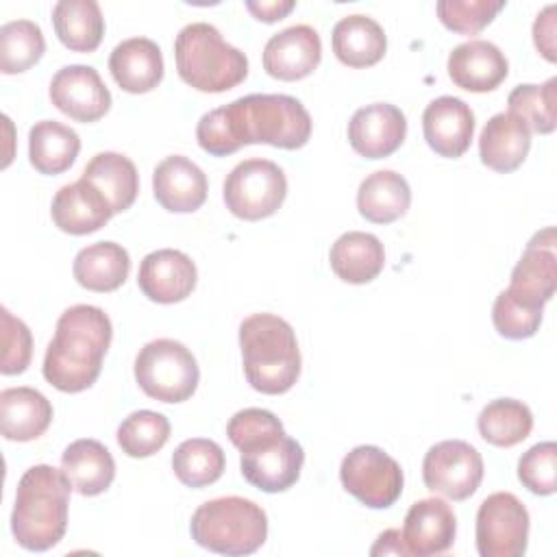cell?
I'll return each instance as SVG.
<instances>
[{
	"label": "cell",
	"mask_w": 557,
	"mask_h": 557,
	"mask_svg": "<svg viewBox=\"0 0 557 557\" xmlns=\"http://www.w3.org/2000/svg\"><path fill=\"white\" fill-rule=\"evenodd\" d=\"M226 435L239 448L242 474L252 487L276 494L298 481L305 450L285 433L283 422L272 411L259 407L237 411L226 424Z\"/></svg>",
	"instance_id": "cell-1"
},
{
	"label": "cell",
	"mask_w": 557,
	"mask_h": 557,
	"mask_svg": "<svg viewBox=\"0 0 557 557\" xmlns=\"http://www.w3.org/2000/svg\"><path fill=\"white\" fill-rule=\"evenodd\" d=\"M109 315L94 305L65 309L44 357V379L65 394H76L96 383L102 359L111 346Z\"/></svg>",
	"instance_id": "cell-2"
},
{
	"label": "cell",
	"mask_w": 557,
	"mask_h": 557,
	"mask_svg": "<svg viewBox=\"0 0 557 557\" xmlns=\"http://www.w3.org/2000/svg\"><path fill=\"white\" fill-rule=\"evenodd\" d=\"M70 490L65 472L48 463H37L22 474L11 511V533L22 548L41 553L63 540Z\"/></svg>",
	"instance_id": "cell-3"
},
{
	"label": "cell",
	"mask_w": 557,
	"mask_h": 557,
	"mask_svg": "<svg viewBox=\"0 0 557 557\" xmlns=\"http://www.w3.org/2000/svg\"><path fill=\"white\" fill-rule=\"evenodd\" d=\"M244 374L261 394H285L300 376V350L287 320L274 313H252L239 324Z\"/></svg>",
	"instance_id": "cell-4"
},
{
	"label": "cell",
	"mask_w": 557,
	"mask_h": 557,
	"mask_svg": "<svg viewBox=\"0 0 557 557\" xmlns=\"http://www.w3.org/2000/svg\"><path fill=\"white\" fill-rule=\"evenodd\" d=\"M237 146L268 144L283 150L302 148L311 137V115L300 100L285 94H250L224 104Z\"/></svg>",
	"instance_id": "cell-5"
},
{
	"label": "cell",
	"mask_w": 557,
	"mask_h": 557,
	"mask_svg": "<svg viewBox=\"0 0 557 557\" xmlns=\"http://www.w3.org/2000/svg\"><path fill=\"white\" fill-rule=\"evenodd\" d=\"M174 59L183 83L205 94L228 91L248 76L246 54L207 22H191L178 30Z\"/></svg>",
	"instance_id": "cell-6"
},
{
	"label": "cell",
	"mask_w": 557,
	"mask_h": 557,
	"mask_svg": "<svg viewBox=\"0 0 557 557\" xmlns=\"http://www.w3.org/2000/svg\"><path fill=\"white\" fill-rule=\"evenodd\" d=\"M189 531L191 540L211 553L250 555L268 537V516L255 500L222 496L194 511Z\"/></svg>",
	"instance_id": "cell-7"
},
{
	"label": "cell",
	"mask_w": 557,
	"mask_h": 557,
	"mask_svg": "<svg viewBox=\"0 0 557 557\" xmlns=\"http://www.w3.org/2000/svg\"><path fill=\"white\" fill-rule=\"evenodd\" d=\"M198 379L196 357L176 339H152L135 357V381L154 400L183 403L194 396Z\"/></svg>",
	"instance_id": "cell-8"
},
{
	"label": "cell",
	"mask_w": 557,
	"mask_h": 557,
	"mask_svg": "<svg viewBox=\"0 0 557 557\" xmlns=\"http://www.w3.org/2000/svg\"><path fill=\"white\" fill-rule=\"evenodd\" d=\"M226 209L239 220H263L278 211L287 196L285 172L268 159H246L224 178Z\"/></svg>",
	"instance_id": "cell-9"
},
{
	"label": "cell",
	"mask_w": 557,
	"mask_h": 557,
	"mask_svg": "<svg viewBox=\"0 0 557 557\" xmlns=\"http://www.w3.org/2000/svg\"><path fill=\"white\" fill-rule=\"evenodd\" d=\"M339 479L348 494L370 509H387L403 494V470L379 446H355L339 466Z\"/></svg>",
	"instance_id": "cell-10"
},
{
	"label": "cell",
	"mask_w": 557,
	"mask_h": 557,
	"mask_svg": "<svg viewBox=\"0 0 557 557\" xmlns=\"http://www.w3.org/2000/svg\"><path fill=\"white\" fill-rule=\"evenodd\" d=\"M474 533L481 557H520L529 542V511L511 492H494L479 505Z\"/></svg>",
	"instance_id": "cell-11"
},
{
	"label": "cell",
	"mask_w": 557,
	"mask_h": 557,
	"mask_svg": "<svg viewBox=\"0 0 557 557\" xmlns=\"http://www.w3.org/2000/svg\"><path fill=\"white\" fill-rule=\"evenodd\" d=\"M422 481L433 494L466 500L483 481V457L463 440L437 442L424 455Z\"/></svg>",
	"instance_id": "cell-12"
},
{
	"label": "cell",
	"mask_w": 557,
	"mask_h": 557,
	"mask_svg": "<svg viewBox=\"0 0 557 557\" xmlns=\"http://www.w3.org/2000/svg\"><path fill=\"white\" fill-rule=\"evenodd\" d=\"M555 228L548 226L531 237L516 268L511 270V281L507 292L533 307L544 309L557 289V250H555Z\"/></svg>",
	"instance_id": "cell-13"
},
{
	"label": "cell",
	"mask_w": 557,
	"mask_h": 557,
	"mask_svg": "<svg viewBox=\"0 0 557 557\" xmlns=\"http://www.w3.org/2000/svg\"><path fill=\"white\" fill-rule=\"evenodd\" d=\"M50 102L76 122H96L111 109V91L91 65H65L50 81Z\"/></svg>",
	"instance_id": "cell-14"
},
{
	"label": "cell",
	"mask_w": 557,
	"mask_h": 557,
	"mask_svg": "<svg viewBox=\"0 0 557 557\" xmlns=\"http://www.w3.org/2000/svg\"><path fill=\"white\" fill-rule=\"evenodd\" d=\"M407 135L405 113L389 102H374L357 109L348 122V141L366 159L394 154Z\"/></svg>",
	"instance_id": "cell-15"
},
{
	"label": "cell",
	"mask_w": 557,
	"mask_h": 557,
	"mask_svg": "<svg viewBox=\"0 0 557 557\" xmlns=\"http://www.w3.org/2000/svg\"><path fill=\"white\" fill-rule=\"evenodd\" d=\"M196 263L181 250L161 248L148 252L137 272V285L146 298L159 305L185 300L196 287Z\"/></svg>",
	"instance_id": "cell-16"
},
{
	"label": "cell",
	"mask_w": 557,
	"mask_h": 557,
	"mask_svg": "<svg viewBox=\"0 0 557 557\" xmlns=\"http://www.w3.org/2000/svg\"><path fill=\"white\" fill-rule=\"evenodd\" d=\"M322 59V41L313 26L294 24L272 35L263 48V70L278 81L309 76Z\"/></svg>",
	"instance_id": "cell-17"
},
{
	"label": "cell",
	"mask_w": 557,
	"mask_h": 557,
	"mask_svg": "<svg viewBox=\"0 0 557 557\" xmlns=\"http://www.w3.org/2000/svg\"><path fill=\"white\" fill-rule=\"evenodd\" d=\"M422 133L433 152L457 159L470 148L474 113L461 98L440 96L431 100L422 113Z\"/></svg>",
	"instance_id": "cell-18"
},
{
	"label": "cell",
	"mask_w": 557,
	"mask_h": 557,
	"mask_svg": "<svg viewBox=\"0 0 557 557\" xmlns=\"http://www.w3.org/2000/svg\"><path fill=\"white\" fill-rule=\"evenodd\" d=\"M457 533V520L450 505L442 498H422L405 516L403 542L409 555L429 557L446 553Z\"/></svg>",
	"instance_id": "cell-19"
},
{
	"label": "cell",
	"mask_w": 557,
	"mask_h": 557,
	"mask_svg": "<svg viewBox=\"0 0 557 557\" xmlns=\"http://www.w3.org/2000/svg\"><path fill=\"white\" fill-rule=\"evenodd\" d=\"M205 172L183 154H170L152 172V194L170 213H191L207 200Z\"/></svg>",
	"instance_id": "cell-20"
},
{
	"label": "cell",
	"mask_w": 557,
	"mask_h": 557,
	"mask_svg": "<svg viewBox=\"0 0 557 557\" xmlns=\"http://www.w3.org/2000/svg\"><path fill=\"white\" fill-rule=\"evenodd\" d=\"M509 74V63L503 50L485 39H470L453 48L448 54L450 81L474 94L496 89Z\"/></svg>",
	"instance_id": "cell-21"
},
{
	"label": "cell",
	"mask_w": 557,
	"mask_h": 557,
	"mask_svg": "<svg viewBox=\"0 0 557 557\" xmlns=\"http://www.w3.org/2000/svg\"><path fill=\"white\" fill-rule=\"evenodd\" d=\"M50 215L59 231L87 235L102 228L111 220L113 211L107 198L91 183L78 178L54 194Z\"/></svg>",
	"instance_id": "cell-22"
},
{
	"label": "cell",
	"mask_w": 557,
	"mask_h": 557,
	"mask_svg": "<svg viewBox=\"0 0 557 557\" xmlns=\"http://www.w3.org/2000/svg\"><path fill=\"white\" fill-rule=\"evenodd\" d=\"M109 70L120 89L128 94L152 91L163 78L161 48L148 37L124 39L111 50Z\"/></svg>",
	"instance_id": "cell-23"
},
{
	"label": "cell",
	"mask_w": 557,
	"mask_h": 557,
	"mask_svg": "<svg viewBox=\"0 0 557 557\" xmlns=\"http://www.w3.org/2000/svg\"><path fill=\"white\" fill-rule=\"evenodd\" d=\"M531 148V131L513 113L492 115L479 137L481 163L494 172L507 174L522 165Z\"/></svg>",
	"instance_id": "cell-24"
},
{
	"label": "cell",
	"mask_w": 557,
	"mask_h": 557,
	"mask_svg": "<svg viewBox=\"0 0 557 557\" xmlns=\"http://www.w3.org/2000/svg\"><path fill=\"white\" fill-rule=\"evenodd\" d=\"M52 422L50 400L35 387H7L0 392V431L4 440L30 442Z\"/></svg>",
	"instance_id": "cell-25"
},
{
	"label": "cell",
	"mask_w": 557,
	"mask_h": 557,
	"mask_svg": "<svg viewBox=\"0 0 557 557\" xmlns=\"http://www.w3.org/2000/svg\"><path fill=\"white\" fill-rule=\"evenodd\" d=\"M61 470L81 496H98L115 479V461L98 440H76L61 455Z\"/></svg>",
	"instance_id": "cell-26"
},
{
	"label": "cell",
	"mask_w": 557,
	"mask_h": 557,
	"mask_svg": "<svg viewBox=\"0 0 557 557\" xmlns=\"http://www.w3.org/2000/svg\"><path fill=\"white\" fill-rule=\"evenodd\" d=\"M331 44L335 57L348 67H370L379 63L387 50L383 26L363 13L342 17L333 26Z\"/></svg>",
	"instance_id": "cell-27"
},
{
	"label": "cell",
	"mask_w": 557,
	"mask_h": 557,
	"mask_svg": "<svg viewBox=\"0 0 557 557\" xmlns=\"http://www.w3.org/2000/svg\"><path fill=\"white\" fill-rule=\"evenodd\" d=\"M331 270L344 283L363 285L374 281L385 265V250L376 235L348 231L335 239L329 252Z\"/></svg>",
	"instance_id": "cell-28"
},
{
	"label": "cell",
	"mask_w": 557,
	"mask_h": 557,
	"mask_svg": "<svg viewBox=\"0 0 557 557\" xmlns=\"http://www.w3.org/2000/svg\"><path fill=\"white\" fill-rule=\"evenodd\" d=\"M83 181L91 183L109 202L113 215L131 209L139 191V174L135 163L120 152H98L85 165Z\"/></svg>",
	"instance_id": "cell-29"
},
{
	"label": "cell",
	"mask_w": 557,
	"mask_h": 557,
	"mask_svg": "<svg viewBox=\"0 0 557 557\" xmlns=\"http://www.w3.org/2000/svg\"><path fill=\"white\" fill-rule=\"evenodd\" d=\"M409 205V183L394 170H376L368 174L357 189V209L374 224H389L398 220L407 213Z\"/></svg>",
	"instance_id": "cell-30"
},
{
	"label": "cell",
	"mask_w": 557,
	"mask_h": 557,
	"mask_svg": "<svg viewBox=\"0 0 557 557\" xmlns=\"http://www.w3.org/2000/svg\"><path fill=\"white\" fill-rule=\"evenodd\" d=\"M72 272L76 283L89 292H113L128 278L131 257L115 242H96L78 250Z\"/></svg>",
	"instance_id": "cell-31"
},
{
	"label": "cell",
	"mask_w": 557,
	"mask_h": 557,
	"mask_svg": "<svg viewBox=\"0 0 557 557\" xmlns=\"http://www.w3.org/2000/svg\"><path fill=\"white\" fill-rule=\"evenodd\" d=\"M78 152V133L57 120L35 122L28 131V161L39 174L54 176L70 170Z\"/></svg>",
	"instance_id": "cell-32"
},
{
	"label": "cell",
	"mask_w": 557,
	"mask_h": 557,
	"mask_svg": "<svg viewBox=\"0 0 557 557\" xmlns=\"http://www.w3.org/2000/svg\"><path fill=\"white\" fill-rule=\"evenodd\" d=\"M59 41L74 52H94L104 35V17L96 0H59L52 7Z\"/></svg>",
	"instance_id": "cell-33"
},
{
	"label": "cell",
	"mask_w": 557,
	"mask_h": 557,
	"mask_svg": "<svg viewBox=\"0 0 557 557\" xmlns=\"http://www.w3.org/2000/svg\"><path fill=\"white\" fill-rule=\"evenodd\" d=\"M476 426L487 444L511 448L529 437L533 429V413L522 400L496 398L481 409Z\"/></svg>",
	"instance_id": "cell-34"
},
{
	"label": "cell",
	"mask_w": 557,
	"mask_h": 557,
	"mask_svg": "<svg viewBox=\"0 0 557 557\" xmlns=\"http://www.w3.org/2000/svg\"><path fill=\"white\" fill-rule=\"evenodd\" d=\"M226 466L224 450L213 440L191 437L176 446L172 455V470L176 479L194 490L215 483Z\"/></svg>",
	"instance_id": "cell-35"
},
{
	"label": "cell",
	"mask_w": 557,
	"mask_h": 557,
	"mask_svg": "<svg viewBox=\"0 0 557 557\" xmlns=\"http://www.w3.org/2000/svg\"><path fill=\"white\" fill-rule=\"evenodd\" d=\"M46 52V39L39 24L13 20L0 26V72L22 74L30 70Z\"/></svg>",
	"instance_id": "cell-36"
},
{
	"label": "cell",
	"mask_w": 557,
	"mask_h": 557,
	"mask_svg": "<svg viewBox=\"0 0 557 557\" xmlns=\"http://www.w3.org/2000/svg\"><path fill=\"white\" fill-rule=\"evenodd\" d=\"M509 113L522 120L529 131L548 135L557 126V78H548L544 85H518L507 98Z\"/></svg>",
	"instance_id": "cell-37"
},
{
	"label": "cell",
	"mask_w": 557,
	"mask_h": 557,
	"mask_svg": "<svg viewBox=\"0 0 557 557\" xmlns=\"http://www.w3.org/2000/svg\"><path fill=\"white\" fill-rule=\"evenodd\" d=\"M170 440V420L150 409L128 413L117 426V444L128 457L141 459L159 453Z\"/></svg>",
	"instance_id": "cell-38"
},
{
	"label": "cell",
	"mask_w": 557,
	"mask_h": 557,
	"mask_svg": "<svg viewBox=\"0 0 557 557\" xmlns=\"http://www.w3.org/2000/svg\"><path fill=\"white\" fill-rule=\"evenodd\" d=\"M505 9V0H440L435 4L440 22L459 35L481 33Z\"/></svg>",
	"instance_id": "cell-39"
},
{
	"label": "cell",
	"mask_w": 557,
	"mask_h": 557,
	"mask_svg": "<svg viewBox=\"0 0 557 557\" xmlns=\"http://www.w3.org/2000/svg\"><path fill=\"white\" fill-rule=\"evenodd\" d=\"M520 483L537 494L550 496L557 490V444L540 442L531 446L518 461Z\"/></svg>",
	"instance_id": "cell-40"
},
{
	"label": "cell",
	"mask_w": 557,
	"mask_h": 557,
	"mask_svg": "<svg viewBox=\"0 0 557 557\" xmlns=\"http://www.w3.org/2000/svg\"><path fill=\"white\" fill-rule=\"evenodd\" d=\"M542 311L516 300L507 289H503L492 307V322L498 335L507 339L533 337L542 324Z\"/></svg>",
	"instance_id": "cell-41"
},
{
	"label": "cell",
	"mask_w": 557,
	"mask_h": 557,
	"mask_svg": "<svg viewBox=\"0 0 557 557\" xmlns=\"http://www.w3.org/2000/svg\"><path fill=\"white\" fill-rule=\"evenodd\" d=\"M0 372L7 376L22 374L33 357V335L30 329L7 307H0Z\"/></svg>",
	"instance_id": "cell-42"
},
{
	"label": "cell",
	"mask_w": 557,
	"mask_h": 557,
	"mask_svg": "<svg viewBox=\"0 0 557 557\" xmlns=\"http://www.w3.org/2000/svg\"><path fill=\"white\" fill-rule=\"evenodd\" d=\"M555 11H557V7H555V4H548V7H544V9L537 13V17H535V22H533V44H535V48L540 50V54H542L546 61H550V63L557 61Z\"/></svg>",
	"instance_id": "cell-43"
},
{
	"label": "cell",
	"mask_w": 557,
	"mask_h": 557,
	"mask_svg": "<svg viewBox=\"0 0 557 557\" xmlns=\"http://www.w3.org/2000/svg\"><path fill=\"white\" fill-rule=\"evenodd\" d=\"M296 7L294 0H261V2H246V9L265 24L283 20Z\"/></svg>",
	"instance_id": "cell-44"
},
{
	"label": "cell",
	"mask_w": 557,
	"mask_h": 557,
	"mask_svg": "<svg viewBox=\"0 0 557 557\" xmlns=\"http://www.w3.org/2000/svg\"><path fill=\"white\" fill-rule=\"evenodd\" d=\"M370 555H409L407 553V546L403 542V535L398 529H387L383 531L374 546L370 548Z\"/></svg>",
	"instance_id": "cell-45"
}]
</instances>
